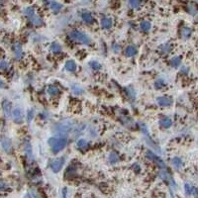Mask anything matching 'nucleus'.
Masks as SVG:
<instances>
[{
	"instance_id": "1",
	"label": "nucleus",
	"mask_w": 198,
	"mask_h": 198,
	"mask_svg": "<svg viewBox=\"0 0 198 198\" xmlns=\"http://www.w3.org/2000/svg\"><path fill=\"white\" fill-rule=\"evenodd\" d=\"M73 122L70 120V119H64V120L57 123L53 127V131L56 135L60 136V137H66L70 133L73 131Z\"/></svg>"
},
{
	"instance_id": "2",
	"label": "nucleus",
	"mask_w": 198,
	"mask_h": 198,
	"mask_svg": "<svg viewBox=\"0 0 198 198\" xmlns=\"http://www.w3.org/2000/svg\"><path fill=\"white\" fill-rule=\"evenodd\" d=\"M67 144V142L64 138H51L49 140V145L54 154H57L63 151L66 148Z\"/></svg>"
},
{
	"instance_id": "3",
	"label": "nucleus",
	"mask_w": 198,
	"mask_h": 198,
	"mask_svg": "<svg viewBox=\"0 0 198 198\" xmlns=\"http://www.w3.org/2000/svg\"><path fill=\"white\" fill-rule=\"evenodd\" d=\"M68 37L75 42L82 43V44H84V45H89L91 43V40L87 35H85L84 33L79 32V31H71L70 33L68 34Z\"/></svg>"
},
{
	"instance_id": "4",
	"label": "nucleus",
	"mask_w": 198,
	"mask_h": 198,
	"mask_svg": "<svg viewBox=\"0 0 198 198\" xmlns=\"http://www.w3.org/2000/svg\"><path fill=\"white\" fill-rule=\"evenodd\" d=\"M64 161H66V158L64 157H59V158H55V160H52L50 165H51V168L53 170V171L59 172L60 170H62Z\"/></svg>"
},
{
	"instance_id": "5",
	"label": "nucleus",
	"mask_w": 198,
	"mask_h": 198,
	"mask_svg": "<svg viewBox=\"0 0 198 198\" xmlns=\"http://www.w3.org/2000/svg\"><path fill=\"white\" fill-rule=\"evenodd\" d=\"M147 157L148 158H150L151 161H154V163H157V164L158 165V167H165V164L163 161L161 160L160 157H158L157 156H156L153 152H151V151H148L147 152Z\"/></svg>"
},
{
	"instance_id": "6",
	"label": "nucleus",
	"mask_w": 198,
	"mask_h": 198,
	"mask_svg": "<svg viewBox=\"0 0 198 198\" xmlns=\"http://www.w3.org/2000/svg\"><path fill=\"white\" fill-rule=\"evenodd\" d=\"M2 109H3V113L6 117H10L12 116V110H11V103H10L8 100H3L2 102Z\"/></svg>"
},
{
	"instance_id": "7",
	"label": "nucleus",
	"mask_w": 198,
	"mask_h": 198,
	"mask_svg": "<svg viewBox=\"0 0 198 198\" xmlns=\"http://www.w3.org/2000/svg\"><path fill=\"white\" fill-rule=\"evenodd\" d=\"M13 51H14V56H15L16 60H20L23 56V50H22V46H21L20 43L16 42L15 44L13 45Z\"/></svg>"
},
{
	"instance_id": "8",
	"label": "nucleus",
	"mask_w": 198,
	"mask_h": 198,
	"mask_svg": "<svg viewBox=\"0 0 198 198\" xmlns=\"http://www.w3.org/2000/svg\"><path fill=\"white\" fill-rule=\"evenodd\" d=\"M12 118L16 123H21L23 120V112L19 108H15L12 111Z\"/></svg>"
},
{
	"instance_id": "9",
	"label": "nucleus",
	"mask_w": 198,
	"mask_h": 198,
	"mask_svg": "<svg viewBox=\"0 0 198 198\" xmlns=\"http://www.w3.org/2000/svg\"><path fill=\"white\" fill-rule=\"evenodd\" d=\"M157 104L161 106H170L171 105L172 103V100L170 98V97H167V96H160L157 98Z\"/></svg>"
},
{
	"instance_id": "10",
	"label": "nucleus",
	"mask_w": 198,
	"mask_h": 198,
	"mask_svg": "<svg viewBox=\"0 0 198 198\" xmlns=\"http://www.w3.org/2000/svg\"><path fill=\"white\" fill-rule=\"evenodd\" d=\"M158 175H160V177H161V179H164V180L167 181V182H170L171 186H175L174 181L172 180V178H171L170 174H168V172H167V170H161V171H160V174H158Z\"/></svg>"
},
{
	"instance_id": "11",
	"label": "nucleus",
	"mask_w": 198,
	"mask_h": 198,
	"mask_svg": "<svg viewBox=\"0 0 198 198\" xmlns=\"http://www.w3.org/2000/svg\"><path fill=\"white\" fill-rule=\"evenodd\" d=\"M1 146H2V149L5 151L6 153H10L11 152V142H10L9 139H3L1 141Z\"/></svg>"
},
{
	"instance_id": "12",
	"label": "nucleus",
	"mask_w": 198,
	"mask_h": 198,
	"mask_svg": "<svg viewBox=\"0 0 198 198\" xmlns=\"http://www.w3.org/2000/svg\"><path fill=\"white\" fill-rule=\"evenodd\" d=\"M136 54H137V48L135 46H129L125 50V55H126V57H134Z\"/></svg>"
},
{
	"instance_id": "13",
	"label": "nucleus",
	"mask_w": 198,
	"mask_h": 198,
	"mask_svg": "<svg viewBox=\"0 0 198 198\" xmlns=\"http://www.w3.org/2000/svg\"><path fill=\"white\" fill-rule=\"evenodd\" d=\"M81 18L86 24H92L93 21H94V19H93V17L91 15V13H89V12H83V13H82V15H81Z\"/></svg>"
},
{
	"instance_id": "14",
	"label": "nucleus",
	"mask_w": 198,
	"mask_h": 198,
	"mask_svg": "<svg viewBox=\"0 0 198 198\" xmlns=\"http://www.w3.org/2000/svg\"><path fill=\"white\" fill-rule=\"evenodd\" d=\"M160 124H161V127H164V128H170V126L172 125V121H171L170 118L164 117L160 120Z\"/></svg>"
},
{
	"instance_id": "15",
	"label": "nucleus",
	"mask_w": 198,
	"mask_h": 198,
	"mask_svg": "<svg viewBox=\"0 0 198 198\" xmlns=\"http://www.w3.org/2000/svg\"><path fill=\"white\" fill-rule=\"evenodd\" d=\"M29 20H30V22L35 25V26H41L43 25V20L41 17H39L38 15H34L32 16L31 18H29Z\"/></svg>"
},
{
	"instance_id": "16",
	"label": "nucleus",
	"mask_w": 198,
	"mask_h": 198,
	"mask_svg": "<svg viewBox=\"0 0 198 198\" xmlns=\"http://www.w3.org/2000/svg\"><path fill=\"white\" fill-rule=\"evenodd\" d=\"M64 67H66V70H68V71H74L75 70H76V63H75L74 60H70L66 63V66H64Z\"/></svg>"
},
{
	"instance_id": "17",
	"label": "nucleus",
	"mask_w": 198,
	"mask_h": 198,
	"mask_svg": "<svg viewBox=\"0 0 198 198\" xmlns=\"http://www.w3.org/2000/svg\"><path fill=\"white\" fill-rule=\"evenodd\" d=\"M47 92L48 94L52 95V96H56L60 93V89L55 85H50L48 88H47Z\"/></svg>"
},
{
	"instance_id": "18",
	"label": "nucleus",
	"mask_w": 198,
	"mask_h": 198,
	"mask_svg": "<svg viewBox=\"0 0 198 198\" xmlns=\"http://www.w3.org/2000/svg\"><path fill=\"white\" fill-rule=\"evenodd\" d=\"M50 7H51V9L53 10L54 12L57 13L63 8V5L60 4V3L57 2V1H51V3H50Z\"/></svg>"
},
{
	"instance_id": "19",
	"label": "nucleus",
	"mask_w": 198,
	"mask_h": 198,
	"mask_svg": "<svg viewBox=\"0 0 198 198\" xmlns=\"http://www.w3.org/2000/svg\"><path fill=\"white\" fill-rule=\"evenodd\" d=\"M101 26L104 29H109L112 26V20L110 18H102L101 19Z\"/></svg>"
},
{
	"instance_id": "20",
	"label": "nucleus",
	"mask_w": 198,
	"mask_h": 198,
	"mask_svg": "<svg viewBox=\"0 0 198 198\" xmlns=\"http://www.w3.org/2000/svg\"><path fill=\"white\" fill-rule=\"evenodd\" d=\"M24 149H25V153H26L28 157L29 158H33V152H32V147H31V144L29 143L28 141L25 143Z\"/></svg>"
},
{
	"instance_id": "21",
	"label": "nucleus",
	"mask_w": 198,
	"mask_h": 198,
	"mask_svg": "<svg viewBox=\"0 0 198 198\" xmlns=\"http://www.w3.org/2000/svg\"><path fill=\"white\" fill-rule=\"evenodd\" d=\"M181 36H182V38H184V39H187V38H189L190 37V35H191V29L188 28V27H183L181 29Z\"/></svg>"
},
{
	"instance_id": "22",
	"label": "nucleus",
	"mask_w": 198,
	"mask_h": 198,
	"mask_svg": "<svg viewBox=\"0 0 198 198\" xmlns=\"http://www.w3.org/2000/svg\"><path fill=\"white\" fill-rule=\"evenodd\" d=\"M76 145H77V147L79 148V149L83 150V149H86V148L89 146V143L84 139H79L77 141V143H76Z\"/></svg>"
},
{
	"instance_id": "23",
	"label": "nucleus",
	"mask_w": 198,
	"mask_h": 198,
	"mask_svg": "<svg viewBox=\"0 0 198 198\" xmlns=\"http://www.w3.org/2000/svg\"><path fill=\"white\" fill-rule=\"evenodd\" d=\"M24 14L28 18H31L32 16L36 15V12H35V9L33 8V7H27V8H25V10H24Z\"/></svg>"
},
{
	"instance_id": "24",
	"label": "nucleus",
	"mask_w": 198,
	"mask_h": 198,
	"mask_svg": "<svg viewBox=\"0 0 198 198\" xmlns=\"http://www.w3.org/2000/svg\"><path fill=\"white\" fill-rule=\"evenodd\" d=\"M184 190H185V193L187 195H192L194 193V190H195V187H193L192 185L188 184V183H186L184 185Z\"/></svg>"
},
{
	"instance_id": "25",
	"label": "nucleus",
	"mask_w": 198,
	"mask_h": 198,
	"mask_svg": "<svg viewBox=\"0 0 198 198\" xmlns=\"http://www.w3.org/2000/svg\"><path fill=\"white\" fill-rule=\"evenodd\" d=\"M70 88L74 94H81V93L83 92V89H82L78 84H73Z\"/></svg>"
},
{
	"instance_id": "26",
	"label": "nucleus",
	"mask_w": 198,
	"mask_h": 198,
	"mask_svg": "<svg viewBox=\"0 0 198 198\" xmlns=\"http://www.w3.org/2000/svg\"><path fill=\"white\" fill-rule=\"evenodd\" d=\"M171 164L174 167L179 168V167H181V165H182V161L179 157H174L171 160Z\"/></svg>"
},
{
	"instance_id": "27",
	"label": "nucleus",
	"mask_w": 198,
	"mask_h": 198,
	"mask_svg": "<svg viewBox=\"0 0 198 198\" xmlns=\"http://www.w3.org/2000/svg\"><path fill=\"white\" fill-rule=\"evenodd\" d=\"M141 29H142V31L144 32H148V31H150V29H151V23L149 22V21H143V22L141 23Z\"/></svg>"
},
{
	"instance_id": "28",
	"label": "nucleus",
	"mask_w": 198,
	"mask_h": 198,
	"mask_svg": "<svg viewBox=\"0 0 198 198\" xmlns=\"http://www.w3.org/2000/svg\"><path fill=\"white\" fill-rule=\"evenodd\" d=\"M181 63V59L179 57H172L171 60H170V64L172 67H179V64H180Z\"/></svg>"
},
{
	"instance_id": "29",
	"label": "nucleus",
	"mask_w": 198,
	"mask_h": 198,
	"mask_svg": "<svg viewBox=\"0 0 198 198\" xmlns=\"http://www.w3.org/2000/svg\"><path fill=\"white\" fill-rule=\"evenodd\" d=\"M129 5H130L132 8L137 9V8H139L140 5H141V0H129Z\"/></svg>"
},
{
	"instance_id": "30",
	"label": "nucleus",
	"mask_w": 198,
	"mask_h": 198,
	"mask_svg": "<svg viewBox=\"0 0 198 198\" xmlns=\"http://www.w3.org/2000/svg\"><path fill=\"white\" fill-rule=\"evenodd\" d=\"M51 50L54 53H60L62 51V47H60V45L57 44V43H54L51 46Z\"/></svg>"
},
{
	"instance_id": "31",
	"label": "nucleus",
	"mask_w": 198,
	"mask_h": 198,
	"mask_svg": "<svg viewBox=\"0 0 198 198\" xmlns=\"http://www.w3.org/2000/svg\"><path fill=\"white\" fill-rule=\"evenodd\" d=\"M118 160H119V157H118V156H117V154H116V153L112 152V153L110 154V156H109V161H110L111 164H115V163H117Z\"/></svg>"
},
{
	"instance_id": "32",
	"label": "nucleus",
	"mask_w": 198,
	"mask_h": 198,
	"mask_svg": "<svg viewBox=\"0 0 198 198\" xmlns=\"http://www.w3.org/2000/svg\"><path fill=\"white\" fill-rule=\"evenodd\" d=\"M89 66L92 68V70H99L100 67H101V64H100L98 62H96V60H92V62L89 63Z\"/></svg>"
},
{
	"instance_id": "33",
	"label": "nucleus",
	"mask_w": 198,
	"mask_h": 198,
	"mask_svg": "<svg viewBox=\"0 0 198 198\" xmlns=\"http://www.w3.org/2000/svg\"><path fill=\"white\" fill-rule=\"evenodd\" d=\"M161 52H163V53L167 54V53H170V52L171 48H170V46L168 45V44H164V45H163V46L161 47Z\"/></svg>"
},
{
	"instance_id": "34",
	"label": "nucleus",
	"mask_w": 198,
	"mask_h": 198,
	"mask_svg": "<svg viewBox=\"0 0 198 198\" xmlns=\"http://www.w3.org/2000/svg\"><path fill=\"white\" fill-rule=\"evenodd\" d=\"M0 68L3 70H6V68H8V63H6V60H2L1 63H0Z\"/></svg>"
},
{
	"instance_id": "35",
	"label": "nucleus",
	"mask_w": 198,
	"mask_h": 198,
	"mask_svg": "<svg viewBox=\"0 0 198 198\" xmlns=\"http://www.w3.org/2000/svg\"><path fill=\"white\" fill-rule=\"evenodd\" d=\"M33 115H34V112L32 110H30L28 112V121L30 122L31 120H32V118H33Z\"/></svg>"
},
{
	"instance_id": "36",
	"label": "nucleus",
	"mask_w": 198,
	"mask_h": 198,
	"mask_svg": "<svg viewBox=\"0 0 198 198\" xmlns=\"http://www.w3.org/2000/svg\"><path fill=\"white\" fill-rule=\"evenodd\" d=\"M113 49H114V52L115 53H118L119 51H120V47H119V45H117V44H115L113 46Z\"/></svg>"
},
{
	"instance_id": "37",
	"label": "nucleus",
	"mask_w": 198,
	"mask_h": 198,
	"mask_svg": "<svg viewBox=\"0 0 198 198\" xmlns=\"http://www.w3.org/2000/svg\"><path fill=\"white\" fill-rule=\"evenodd\" d=\"M67 189L64 187V188L63 189V198H67Z\"/></svg>"
},
{
	"instance_id": "38",
	"label": "nucleus",
	"mask_w": 198,
	"mask_h": 198,
	"mask_svg": "<svg viewBox=\"0 0 198 198\" xmlns=\"http://www.w3.org/2000/svg\"><path fill=\"white\" fill-rule=\"evenodd\" d=\"M32 194H33L34 198H41V197H40V195H39V194H37V193H36V192H34V191L32 192Z\"/></svg>"
},
{
	"instance_id": "39",
	"label": "nucleus",
	"mask_w": 198,
	"mask_h": 198,
	"mask_svg": "<svg viewBox=\"0 0 198 198\" xmlns=\"http://www.w3.org/2000/svg\"><path fill=\"white\" fill-rule=\"evenodd\" d=\"M193 195H195V196H197V197H198V188H195V190H194Z\"/></svg>"
}]
</instances>
